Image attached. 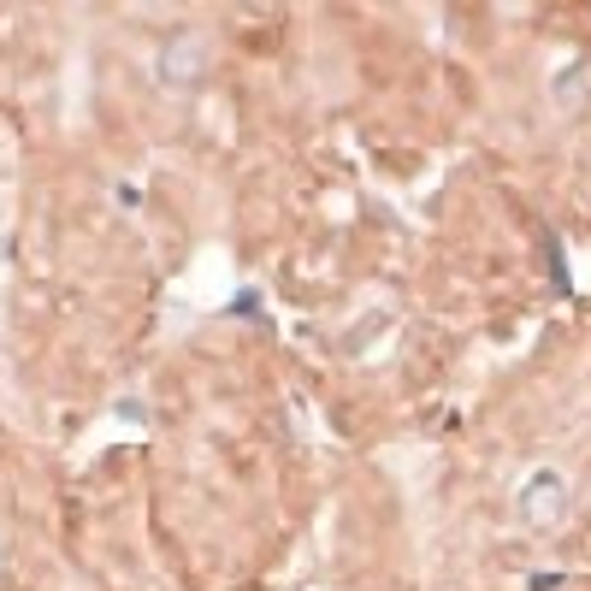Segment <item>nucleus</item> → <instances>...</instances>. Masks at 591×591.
Wrapping results in <instances>:
<instances>
[{
    "label": "nucleus",
    "instance_id": "1",
    "mask_svg": "<svg viewBox=\"0 0 591 591\" xmlns=\"http://www.w3.org/2000/svg\"><path fill=\"white\" fill-rule=\"evenodd\" d=\"M568 509H574V485H568V473L562 467H532L521 485H515V521L526 532H550V526L568 521Z\"/></svg>",
    "mask_w": 591,
    "mask_h": 591
},
{
    "label": "nucleus",
    "instance_id": "2",
    "mask_svg": "<svg viewBox=\"0 0 591 591\" xmlns=\"http://www.w3.org/2000/svg\"><path fill=\"white\" fill-rule=\"evenodd\" d=\"M154 77H160L166 89H196L201 77H207V42H201L196 30H172V36L160 42Z\"/></svg>",
    "mask_w": 591,
    "mask_h": 591
},
{
    "label": "nucleus",
    "instance_id": "3",
    "mask_svg": "<svg viewBox=\"0 0 591 591\" xmlns=\"http://www.w3.org/2000/svg\"><path fill=\"white\" fill-rule=\"evenodd\" d=\"M550 95H556V107H562V113H574V107H580V101L591 95V60H574V66L556 71Z\"/></svg>",
    "mask_w": 591,
    "mask_h": 591
},
{
    "label": "nucleus",
    "instance_id": "4",
    "mask_svg": "<svg viewBox=\"0 0 591 591\" xmlns=\"http://www.w3.org/2000/svg\"><path fill=\"white\" fill-rule=\"evenodd\" d=\"M550 278H556V290L568 296V255H562V243L550 237Z\"/></svg>",
    "mask_w": 591,
    "mask_h": 591
},
{
    "label": "nucleus",
    "instance_id": "5",
    "mask_svg": "<svg viewBox=\"0 0 591 591\" xmlns=\"http://www.w3.org/2000/svg\"><path fill=\"white\" fill-rule=\"evenodd\" d=\"M532 591H562V574L550 568V574H532Z\"/></svg>",
    "mask_w": 591,
    "mask_h": 591
}]
</instances>
